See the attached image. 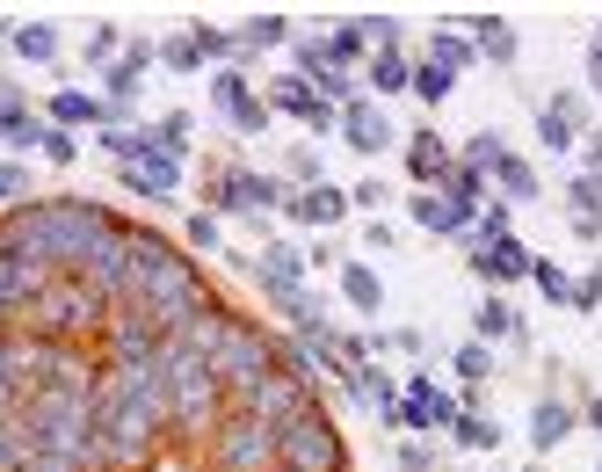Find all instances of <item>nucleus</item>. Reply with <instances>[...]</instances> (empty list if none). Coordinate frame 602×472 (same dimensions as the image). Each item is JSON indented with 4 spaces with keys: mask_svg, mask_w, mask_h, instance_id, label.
Masks as SVG:
<instances>
[{
    "mask_svg": "<svg viewBox=\"0 0 602 472\" xmlns=\"http://www.w3.org/2000/svg\"><path fill=\"white\" fill-rule=\"evenodd\" d=\"M530 472H537V465H530Z\"/></svg>",
    "mask_w": 602,
    "mask_h": 472,
    "instance_id": "nucleus-52",
    "label": "nucleus"
},
{
    "mask_svg": "<svg viewBox=\"0 0 602 472\" xmlns=\"http://www.w3.org/2000/svg\"><path fill=\"white\" fill-rule=\"evenodd\" d=\"M276 109H291V117H305V124H320V131H327V103H320L305 81H276Z\"/></svg>",
    "mask_w": 602,
    "mask_h": 472,
    "instance_id": "nucleus-17",
    "label": "nucleus"
},
{
    "mask_svg": "<svg viewBox=\"0 0 602 472\" xmlns=\"http://www.w3.org/2000/svg\"><path fill=\"white\" fill-rule=\"evenodd\" d=\"M15 400L22 393H15V378H8V356H0V415H15Z\"/></svg>",
    "mask_w": 602,
    "mask_h": 472,
    "instance_id": "nucleus-45",
    "label": "nucleus"
},
{
    "mask_svg": "<svg viewBox=\"0 0 602 472\" xmlns=\"http://www.w3.org/2000/svg\"><path fill=\"white\" fill-rule=\"evenodd\" d=\"M269 458H276V429H269V421L240 415V421H225V429H218V465L225 472H261Z\"/></svg>",
    "mask_w": 602,
    "mask_h": 472,
    "instance_id": "nucleus-4",
    "label": "nucleus"
},
{
    "mask_svg": "<svg viewBox=\"0 0 602 472\" xmlns=\"http://www.w3.org/2000/svg\"><path fill=\"white\" fill-rule=\"evenodd\" d=\"M588 88L602 95V44H595V52H588Z\"/></svg>",
    "mask_w": 602,
    "mask_h": 472,
    "instance_id": "nucleus-47",
    "label": "nucleus"
},
{
    "mask_svg": "<svg viewBox=\"0 0 602 472\" xmlns=\"http://www.w3.org/2000/svg\"><path fill=\"white\" fill-rule=\"evenodd\" d=\"M348 146L356 153H385L393 146V124H385L378 103H348Z\"/></svg>",
    "mask_w": 602,
    "mask_h": 472,
    "instance_id": "nucleus-12",
    "label": "nucleus"
},
{
    "mask_svg": "<svg viewBox=\"0 0 602 472\" xmlns=\"http://www.w3.org/2000/svg\"><path fill=\"white\" fill-rule=\"evenodd\" d=\"M109 356H117V371L160 364V328L146 313H117V320H109Z\"/></svg>",
    "mask_w": 602,
    "mask_h": 472,
    "instance_id": "nucleus-7",
    "label": "nucleus"
},
{
    "mask_svg": "<svg viewBox=\"0 0 602 472\" xmlns=\"http://www.w3.org/2000/svg\"><path fill=\"white\" fill-rule=\"evenodd\" d=\"M298 66H305L312 81H320V73L334 66V58H327V36H305V44H298Z\"/></svg>",
    "mask_w": 602,
    "mask_h": 472,
    "instance_id": "nucleus-37",
    "label": "nucleus"
},
{
    "mask_svg": "<svg viewBox=\"0 0 602 472\" xmlns=\"http://www.w3.org/2000/svg\"><path fill=\"white\" fill-rule=\"evenodd\" d=\"M218 385H233V393H240V407H247V393H255L261 378H269V342H261L255 328H240V320H233V334H225V350H218Z\"/></svg>",
    "mask_w": 602,
    "mask_h": 472,
    "instance_id": "nucleus-3",
    "label": "nucleus"
},
{
    "mask_svg": "<svg viewBox=\"0 0 602 472\" xmlns=\"http://www.w3.org/2000/svg\"><path fill=\"white\" fill-rule=\"evenodd\" d=\"M44 160H73V139H66V131H44Z\"/></svg>",
    "mask_w": 602,
    "mask_h": 472,
    "instance_id": "nucleus-46",
    "label": "nucleus"
},
{
    "mask_svg": "<svg viewBox=\"0 0 602 472\" xmlns=\"http://www.w3.org/2000/svg\"><path fill=\"white\" fill-rule=\"evenodd\" d=\"M588 421H595V429H602V400H595V407H588Z\"/></svg>",
    "mask_w": 602,
    "mask_h": 472,
    "instance_id": "nucleus-49",
    "label": "nucleus"
},
{
    "mask_svg": "<svg viewBox=\"0 0 602 472\" xmlns=\"http://www.w3.org/2000/svg\"><path fill=\"white\" fill-rule=\"evenodd\" d=\"M595 175H602V139H595Z\"/></svg>",
    "mask_w": 602,
    "mask_h": 472,
    "instance_id": "nucleus-50",
    "label": "nucleus"
},
{
    "mask_svg": "<svg viewBox=\"0 0 602 472\" xmlns=\"http://www.w3.org/2000/svg\"><path fill=\"white\" fill-rule=\"evenodd\" d=\"M327 58H334V66H348V58H363V30H356V22H342V30L327 36Z\"/></svg>",
    "mask_w": 602,
    "mask_h": 472,
    "instance_id": "nucleus-33",
    "label": "nucleus"
},
{
    "mask_svg": "<svg viewBox=\"0 0 602 472\" xmlns=\"http://www.w3.org/2000/svg\"><path fill=\"white\" fill-rule=\"evenodd\" d=\"M15 52L22 58H52L58 52V30H52V22H30V30H15Z\"/></svg>",
    "mask_w": 602,
    "mask_h": 472,
    "instance_id": "nucleus-28",
    "label": "nucleus"
},
{
    "mask_svg": "<svg viewBox=\"0 0 602 472\" xmlns=\"http://www.w3.org/2000/svg\"><path fill=\"white\" fill-rule=\"evenodd\" d=\"M567 196H573V218H595V204H602V175H573V182H567Z\"/></svg>",
    "mask_w": 602,
    "mask_h": 472,
    "instance_id": "nucleus-31",
    "label": "nucleus"
},
{
    "mask_svg": "<svg viewBox=\"0 0 602 472\" xmlns=\"http://www.w3.org/2000/svg\"><path fill=\"white\" fill-rule=\"evenodd\" d=\"M30 458H44V443H36L30 415H0V472H22Z\"/></svg>",
    "mask_w": 602,
    "mask_h": 472,
    "instance_id": "nucleus-10",
    "label": "nucleus"
},
{
    "mask_svg": "<svg viewBox=\"0 0 602 472\" xmlns=\"http://www.w3.org/2000/svg\"><path fill=\"white\" fill-rule=\"evenodd\" d=\"M95 320H103V305H95V291H87V283L36 298V334H87Z\"/></svg>",
    "mask_w": 602,
    "mask_h": 472,
    "instance_id": "nucleus-6",
    "label": "nucleus"
},
{
    "mask_svg": "<svg viewBox=\"0 0 602 472\" xmlns=\"http://www.w3.org/2000/svg\"><path fill=\"white\" fill-rule=\"evenodd\" d=\"M160 58H168L174 73H196V66H204V52H196V36H174V44H168Z\"/></svg>",
    "mask_w": 602,
    "mask_h": 472,
    "instance_id": "nucleus-35",
    "label": "nucleus"
},
{
    "mask_svg": "<svg viewBox=\"0 0 602 472\" xmlns=\"http://www.w3.org/2000/svg\"><path fill=\"white\" fill-rule=\"evenodd\" d=\"M211 103H218L225 117H233V131H247V139H255V131H269V109L240 88V73H211Z\"/></svg>",
    "mask_w": 602,
    "mask_h": 472,
    "instance_id": "nucleus-9",
    "label": "nucleus"
},
{
    "mask_svg": "<svg viewBox=\"0 0 602 472\" xmlns=\"http://www.w3.org/2000/svg\"><path fill=\"white\" fill-rule=\"evenodd\" d=\"M450 437L472 443V451H486V443H501V429H494L486 415H458V421H450Z\"/></svg>",
    "mask_w": 602,
    "mask_h": 472,
    "instance_id": "nucleus-27",
    "label": "nucleus"
},
{
    "mask_svg": "<svg viewBox=\"0 0 602 472\" xmlns=\"http://www.w3.org/2000/svg\"><path fill=\"white\" fill-rule=\"evenodd\" d=\"M190 247H218V218H211V211H204V218H190Z\"/></svg>",
    "mask_w": 602,
    "mask_h": 472,
    "instance_id": "nucleus-41",
    "label": "nucleus"
},
{
    "mask_svg": "<svg viewBox=\"0 0 602 472\" xmlns=\"http://www.w3.org/2000/svg\"><path fill=\"white\" fill-rule=\"evenodd\" d=\"M312 88H320V95H334V103H356V88H348V73H342V66H327L320 81H312Z\"/></svg>",
    "mask_w": 602,
    "mask_h": 472,
    "instance_id": "nucleus-40",
    "label": "nucleus"
},
{
    "mask_svg": "<svg viewBox=\"0 0 602 472\" xmlns=\"http://www.w3.org/2000/svg\"><path fill=\"white\" fill-rule=\"evenodd\" d=\"M52 117L58 124H103V103L95 95H52Z\"/></svg>",
    "mask_w": 602,
    "mask_h": 472,
    "instance_id": "nucleus-26",
    "label": "nucleus"
},
{
    "mask_svg": "<svg viewBox=\"0 0 602 472\" xmlns=\"http://www.w3.org/2000/svg\"><path fill=\"white\" fill-rule=\"evenodd\" d=\"M480 196H486V175H480V168H458V175H450V204H458V211H472Z\"/></svg>",
    "mask_w": 602,
    "mask_h": 472,
    "instance_id": "nucleus-30",
    "label": "nucleus"
},
{
    "mask_svg": "<svg viewBox=\"0 0 602 472\" xmlns=\"http://www.w3.org/2000/svg\"><path fill=\"white\" fill-rule=\"evenodd\" d=\"M146 58H153V52H146V44H131V58L103 73V88H109V109H123V103H131V88H138V73H146Z\"/></svg>",
    "mask_w": 602,
    "mask_h": 472,
    "instance_id": "nucleus-19",
    "label": "nucleus"
},
{
    "mask_svg": "<svg viewBox=\"0 0 602 472\" xmlns=\"http://www.w3.org/2000/svg\"><path fill=\"white\" fill-rule=\"evenodd\" d=\"M472 30H480V52L486 58H501V66H508V58H516V30H508V22L501 15H465Z\"/></svg>",
    "mask_w": 602,
    "mask_h": 472,
    "instance_id": "nucleus-20",
    "label": "nucleus"
},
{
    "mask_svg": "<svg viewBox=\"0 0 602 472\" xmlns=\"http://www.w3.org/2000/svg\"><path fill=\"white\" fill-rule=\"evenodd\" d=\"M413 175H421V182H436V175H443V168H450V146L443 139H436V131H413Z\"/></svg>",
    "mask_w": 602,
    "mask_h": 472,
    "instance_id": "nucleus-21",
    "label": "nucleus"
},
{
    "mask_svg": "<svg viewBox=\"0 0 602 472\" xmlns=\"http://www.w3.org/2000/svg\"><path fill=\"white\" fill-rule=\"evenodd\" d=\"M370 88H385V95L413 88V66H407L399 52H378V58H370Z\"/></svg>",
    "mask_w": 602,
    "mask_h": 472,
    "instance_id": "nucleus-24",
    "label": "nucleus"
},
{
    "mask_svg": "<svg viewBox=\"0 0 602 472\" xmlns=\"http://www.w3.org/2000/svg\"><path fill=\"white\" fill-rule=\"evenodd\" d=\"M472 262H480V277H494V283H516L523 269H530V255H523V240L508 233V240H486L480 255H472Z\"/></svg>",
    "mask_w": 602,
    "mask_h": 472,
    "instance_id": "nucleus-13",
    "label": "nucleus"
},
{
    "mask_svg": "<svg viewBox=\"0 0 602 472\" xmlns=\"http://www.w3.org/2000/svg\"><path fill=\"white\" fill-rule=\"evenodd\" d=\"M413 218H421L429 233H465L472 226V211H458L450 196H413Z\"/></svg>",
    "mask_w": 602,
    "mask_h": 472,
    "instance_id": "nucleus-16",
    "label": "nucleus"
},
{
    "mask_svg": "<svg viewBox=\"0 0 602 472\" xmlns=\"http://www.w3.org/2000/svg\"><path fill=\"white\" fill-rule=\"evenodd\" d=\"M537 139H545L551 153H567V146L581 139V103H573V95H559V103H545V117H537Z\"/></svg>",
    "mask_w": 602,
    "mask_h": 472,
    "instance_id": "nucleus-11",
    "label": "nucleus"
},
{
    "mask_svg": "<svg viewBox=\"0 0 602 472\" xmlns=\"http://www.w3.org/2000/svg\"><path fill=\"white\" fill-rule=\"evenodd\" d=\"M458 371H465V378H486V371H494V356H486V342H465V350H458Z\"/></svg>",
    "mask_w": 602,
    "mask_h": 472,
    "instance_id": "nucleus-38",
    "label": "nucleus"
},
{
    "mask_svg": "<svg viewBox=\"0 0 602 472\" xmlns=\"http://www.w3.org/2000/svg\"><path fill=\"white\" fill-rule=\"evenodd\" d=\"M530 277H537V291H545V298H573V283H567V269H559V262H530Z\"/></svg>",
    "mask_w": 602,
    "mask_h": 472,
    "instance_id": "nucleus-34",
    "label": "nucleus"
},
{
    "mask_svg": "<svg viewBox=\"0 0 602 472\" xmlns=\"http://www.w3.org/2000/svg\"><path fill=\"white\" fill-rule=\"evenodd\" d=\"M44 277H52L44 262L15 255V247H0V305H8V313H15V305H30V298H44Z\"/></svg>",
    "mask_w": 602,
    "mask_h": 472,
    "instance_id": "nucleus-8",
    "label": "nucleus"
},
{
    "mask_svg": "<svg viewBox=\"0 0 602 472\" xmlns=\"http://www.w3.org/2000/svg\"><path fill=\"white\" fill-rule=\"evenodd\" d=\"M276 458L291 472H342V443H334V421L320 407H305L298 421L276 429Z\"/></svg>",
    "mask_w": 602,
    "mask_h": 472,
    "instance_id": "nucleus-2",
    "label": "nucleus"
},
{
    "mask_svg": "<svg viewBox=\"0 0 602 472\" xmlns=\"http://www.w3.org/2000/svg\"><path fill=\"white\" fill-rule=\"evenodd\" d=\"M494 334H516V313H508L501 298H486L480 305V342H494Z\"/></svg>",
    "mask_w": 602,
    "mask_h": 472,
    "instance_id": "nucleus-32",
    "label": "nucleus"
},
{
    "mask_svg": "<svg viewBox=\"0 0 602 472\" xmlns=\"http://www.w3.org/2000/svg\"><path fill=\"white\" fill-rule=\"evenodd\" d=\"M573 437V415L559 400H537V415H530V443L537 451H551V443H567Z\"/></svg>",
    "mask_w": 602,
    "mask_h": 472,
    "instance_id": "nucleus-15",
    "label": "nucleus"
},
{
    "mask_svg": "<svg viewBox=\"0 0 602 472\" xmlns=\"http://www.w3.org/2000/svg\"><path fill=\"white\" fill-rule=\"evenodd\" d=\"M283 36H291L283 15H255V22H247V44H283Z\"/></svg>",
    "mask_w": 602,
    "mask_h": 472,
    "instance_id": "nucleus-36",
    "label": "nucleus"
},
{
    "mask_svg": "<svg viewBox=\"0 0 602 472\" xmlns=\"http://www.w3.org/2000/svg\"><path fill=\"white\" fill-rule=\"evenodd\" d=\"M342 291H348V298H356L363 313H378V305H385V283H378V277H370V269H356V262H348V269H342Z\"/></svg>",
    "mask_w": 602,
    "mask_h": 472,
    "instance_id": "nucleus-25",
    "label": "nucleus"
},
{
    "mask_svg": "<svg viewBox=\"0 0 602 472\" xmlns=\"http://www.w3.org/2000/svg\"><path fill=\"white\" fill-rule=\"evenodd\" d=\"M0 320H8V305H0Z\"/></svg>",
    "mask_w": 602,
    "mask_h": 472,
    "instance_id": "nucleus-51",
    "label": "nucleus"
},
{
    "mask_svg": "<svg viewBox=\"0 0 602 472\" xmlns=\"http://www.w3.org/2000/svg\"><path fill=\"white\" fill-rule=\"evenodd\" d=\"M573 305H581V313H595V305H602V277H588V283H573Z\"/></svg>",
    "mask_w": 602,
    "mask_h": 472,
    "instance_id": "nucleus-44",
    "label": "nucleus"
},
{
    "mask_svg": "<svg viewBox=\"0 0 602 472\" xmlns=\"http://www.w3.org/2000/svg\"><path fill=\"white\" fill-rule=\"evenodd\" d=\"M109 52H117V30H109V22H103V30L87 36V58H95V66H103V58H109Z\"/></svg>",
    "mask_w": 602,
    "mask_h": 472,
    "instance_id": "nucleus-42",
    "label": "nucleus"
},
{
    "mask_svg": "<svg viewBox=\"0 0 602 472\" xmlns=\"http://www.w3.org/2000/svg\"><path fill=\"white\" fill-rule=\"evenodd\" d=\"M160 378H168V415L204 429L211 407H218V371H211L196 350H182V342H160Z\"/></svg>",
    "mask_w": 602,
    "mask_h": 472,
    "instance_id": "nucleus-1",
    "label": "nucleus"
},
{
    "mask_svg": "<svg viewBox=\"0 0 602 472\" xmlns=\"http://www.w3.org/2000/svg\"><path fill=\"white\" fill-rule=\"evenodd\" d=\"M472 58H480V44H472V36H450V30H436V66H443L450 81H458V73L472 66Z\"/></svg>",
    "mask_w": 602,
    "mask_h": 472,
    "instance_id": "nucleus-23",
    "label": "nucleus"
},
{
    "mask_svg": "<svg viewBox=\"0 0 602 472\" xmlns=\"http://www.w3.org/2000/svg\"><path fill=\"white\" fill-rule=\"evenodd\" d=\"M22 472H66V465H58V458H30V465H22Z\"/></svg>",
    "mask_w": 602,
    "mask_h": 472,
    "instance_id": "nucleus-48",
    "label": "nucleus"
},
{
    "mask_svg": "<svg viewBox=\"0 0 602 472\" xmlns=\"http://www.w3.org/2000/svg\"><path fill=\"white\" fill-rule=\"evenodd\" d=\"M450 88H458V81H450V73L436 66V58H429V66H413V95H421V103H443Z\"/></svg>",
    "mask_w": 602,
    "mask_h": 472,
    "instance_id": "nucleus-29",
    "label": "nucleus"
},
{
    "mask_svg": "<svg viewBox=\"0 0 602 472\" xmlns=\"http://www.w3.org/2000/svg\"><path fill=\"white\" fill-rule=\"evenodd\" d=\"M22 190H30V175H22L15 160H0V204H22Z\"/></svg>",
    "mask_w": 602,
    "mask_h": 472,
    "instance_id": "nucleus-39",
    "label": "nucleus"
},
{
    "mask_svg": "<svg viewBox=\"0 0 602 472\" xmlns=\"http://www.w3.org/2000/svg\"><path fill=\"white\" fill-rule=\"evenodd\" d=\"M255 277L269 283V291L283 298V305H291V298H298V255H291V247H269V255L255 262Z\"/></svg>",
    "mask_w": 602,
    "mask_h": 472,
    "instance_id": "nucleus-14",
    "label": "nucleus"
},
{
    "mask_svg": "<svg viewBox=\"0 0 602 472\" xmlns=\"http://www.w3.org/2000/svg\"><path fill=\"white\" fill-rule=\"evenodd\" d=\"M348 204H363V211H378V204H385V182H356V190H348Z\"/></svg>",
    "mask_w": 602,
    "mask_h": 472,
    "instance_id": "nucleus-43",
    "label": "nucleus"
},
{
    "mask_svg": "<svg viewBox=\"0 0 602 472\" xmlns=\"http://www.w3.org/2000/svg\"><path fill=\"white\" fill-rule=\"evenodd\" d=\"M494 182L508 190V204H530V196H537V175H530V160H516V153H501Z\"/></svg>",
    "mask_w": 602,
    "mask_h": 472,
    "instance_id": "nucleus-22",
    "label": "nucleus"
},
{
    "mask_svg": "<svg viewBox=\"0 0 602 472\" xmlns=\"http://www.w3.org/2000/svg\"><path fill=\"white\" fill-rule=\"evenodd\" d=\"M291 211L305 218V226H334V218L348 211V196L342 190H305V196H291Z\"/></svg>",
    "mask_w": 602,
    "mask_h": 472,
    "instance_id": "nucleus-18",
    "label": "nucleus"
},
{
    "mask_svg": "<svg viewBox=\"0 0 602 472\" xmlns=\"http://www.w3.org/2000/svg\"><path fill=\"white\" fill-rule=\"evenodd\" d=\"M312 407V393H305V378L298 371H269V378L247 393V415L255 421H269V429H283V421H298Z\"/></svg>",
    "mask_w": 602,
    "mask_h": 472,
    "instance_id": "nucleus-5",
    "label": "nucleus"
}]
</instances>
